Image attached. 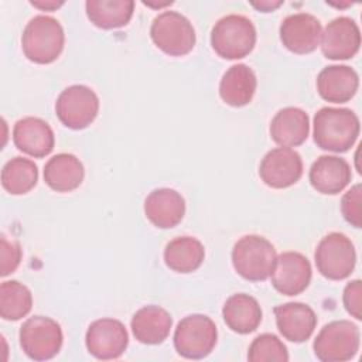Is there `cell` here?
Returning <instances> with one entry per match:
<instances>
[{"instance_id":"cell-1","label":"cell","mask_w":362,"mask_h":362,"mask_svg":"<svg viewBox=\"0 0 362 362\" xmlns=\"http://www.w3.org/2000/svg\"><path fill=\"white\" fill-rule=\"evenodd\" d=\"M315 144L327 151H348L356 141L361 130L359 117L346 107H321L313 123Z\"/></svg>"},{"instance_id":"cell-2","label":"cell","mask_w":362,"mask_h":362,"mask_svg":"<svg viewBox=\"0 0 362 362\" xmlns=\"http://www.w3.org/2000/svg\"><path fill=\"white\" fill-rule=\"evenodd\" d=\"M65 34L61 23L45 14L33 17L23 30L21 48L24 55L35 64H51L62 52Z\"/></svg>"},{"instance_id":"cell-3","label":"cell","mask_w":362,"mask_h":362,"mask_svg":"<svg viewBox=\"0 0 362 362\" xmlns=\"http://www.w3.org/2000/svg\"><path fill=\"white\" fill-rule=\"evenodd\" d=\"M256 44V28L250 18L242 14L221 17L211 31L214 51L225 59H240L252 52Z\"/></svg>"},{"instance_id":"cell-4","label":"cell","mask_w":362,"mask_h":362,"mask_svg":"<svg viewBox=\"0 0 362 362\" xmlns=\"http://www.w3.org/2000/svg\"><path fill=\"white\" fill-rule=\"evenodd\" d=\"M276 257L272 242L260 235H245L232 249V264L236 273L249 281H263L270 277Z\"/></svg>"},{"instance_id":"cell-5","label":"cell","mask_w":362,"mask_h":362,"mask_svg":"<svg viewBox=\"0 0 362 362\" xmlns=\"http://www.w3.org/2000/svg\"><path fill=\"white\" fill-rule=\"evenodd\" d=\"M150 37L157 48L171 57L187 55L195 45V30L191 21L173 10L163 11L154 17Z\"/></svg>"},{"instance_id":"cell-6","label":"cell","mask_w":362,"mask_h":362,"mask_svg":"<svg viewBox=\"0 0 362 362\" xmlns=\"http://www.w3.org/2000/svg\"><path fill=\"white\" fill-rule=\"evenodd\" d=\"M359 344V328L348 320H337L321 328L313 348L315 356L322 362H344L356 355Z\"/></svg>"},{"instance_id":"cell-7","label":"cell","mask_w":362,"mask_h":362,"mask_svg":"<svg viewBox=\"0 0 362 362\" xmlns=\"http://www.w3.org/2000/svg\"><path fill=\"white\" fill-rule=\"evenodd\" d=\"M218 329L215 322L204 314L184 317L174 331V348L182 358L202 359L216 345Z\"/></svg>"},{"instance_id":"cell-8","label":"cell","mask_w":362,"mask_h":362,"mask_svg":"<svg viewBox=\"0 0 362 362\" xmlns=\"http://www.w3.org/2000/svg\"><path fill=\"white\" fill-rule=\"evenodd\" d=\"M314 259L321 276L328 280H344L355 269L356 252L346 235L331 232L318 242Z\"/></svg>"},{"instance_id":"cell-9","label":"cell","mask_w":362,"mask_h":362,"mask_svg":"<svg viewBox=\"0 0 362 362\" xmlns=\"http://www.w3.org/2000/svg\"><path fill=\"white\" fill-rule=\"evenodd\" d=\"M20 345L24 354L34 361L52 359L62 346L61 325L45 315L25 320L20 328Z\"/></svg>"},{"instance_id":"cell-10","label":"cell","mask_w":362,"mask_h":362,"mask_svg":"<svg viewBox=\"0 0 362 362\" xmlns=\"http://www.w3.org/2000/svg\"><path fill=\"white\" fill-rule=\"evenodd\" d=\"M99 98L86 85H71L64 89L57 102L55 113L59 122L72 130L88 127L98 116Z\"/></svg>"},{"instance_id":"cell-11","label":"cell","mask_w":362,"mask_h":362,"mask_svg":"<svg viewBox=\"0 0 362 362\" xmlns=\"http://www.w3.org/2000/svg\"><path fill=\"white\" fill-rule=\"evenodd\" d=\"M85 344L88 352L96 359L110 361L123 355L129 345V334L122 321L99 318L88 327Z\"/></svg>"},{"instance_id":"cell-12","label":"cell","mask_w":362,"mask_h":362,"mask_svg":"<svg viewBox=\"0 0 362 362\" xmlns=\"http://www.w3.org/2000/svg\"><path fill=\"white\" fill-rule=\"evenodd\" d=\"M259 175L267 187L276 189L288 188L301 178L303 160L290 147L272 148L260 161Z\"/></svg>"},{"instance_id":"cell-13","label":"cell","mask_w":362,"mask_h":362,"mask_svg":"<svg viewBox=\"0 0 362 362\" xmlns=\"http://www.w3.org/2000/svg\"><path fill=\"white\" fill-rule=\"evenodd\" d=\"M321 51L328 59H349L361 47V31L354 18L341 16L331 20L320 40Z\"/></svg>"},{"instance_id":"cell-14","label":"cell","mask_w":362,"mask_h":362,"mask_svg":"<svg viewBox=\"0 0 362 362\" xmlns=\"http://www.w3.org/2000/svg\"><path fill=\"white\" fill-rule=\"evenodd\" d=\"M311 264L308 259L298 252H283L276 257L270 274L273 287L284 296H297L303 293L311 281Z\"/></svg>"},{"instance_id":"cell-15","label":"cell","mask_w":362,"mask_h":362,"mask_svg":"<svg viewBox=\"0 0 362 362\" xmlns=\"http://www.w3.org/2000/svg\"><path fill=\"white\" fill-rule=\"evenodd\" d=\"M321 23L310 13H294L280 24V40L294 54H310L321 40Z\"/></svg>"},{"instance_id":"cell-16","label":"cell","mask_w":362,"mask_h":362,"mask_svg":"<svg viewBox=\"0 0 362 362\" xmlns=\"http://www.w3.org/2000/svg\"><path fill=\"white\" fill-rule=\"evenodd\" d=\"M13 141L20 151L41 158L52 151L55 136L45 120L27 116L16 122L13 127Z\"/></svg>"},{"instance_id":"cell-17","label":"cell","mask_w":362,"mask_h":362,"mask_svg":"<svg viewBox=\"0 0 362 362\" xmlns=\"http://www.w3.org/2000/svg\"><path fill=\"white\" fill-rule=\"evenodd\" d=\"M276 325L279 332L291 342L307 341L317 325V315L314 310L298 301H290L274 307Z\"/></svg>"},{"instance_id":"cell-18","label":"cell","mask_w":362,"mask_h":362,"mask_svg":"<svg viewBox=\"0 0 362 362\" xmlns=\"http://www.w3.org/2000/svg\"><path fill=\"white\" fill-rule=\"evenodd\" d=\"M308 178L315 191L325 195H337L349 184L352 171L345 158L321 156L313 163Z\"/></svg>"},{"instance_id":"cell-19","label":"cell","mask_w":362,"mask_h":362,"mask_svg":"<svg viewBox=\"0 0 362 362\" xmlns=\"http://www.w3.org/2000/svg\"><path fill=\"white\" fill-rule=\"evenodd\" d=\"M144 214L154 226L170 229L182 221L185 201L182 195L173 188H157L147 195Z\"/></svg>"},{"instance_id":"cell-20","label":"cell","mask_w":362,"mask_h":362,"mask_svg":"<svg viewBox=\"0 0 362 362\" xmlns=\"http://www.w3.org/2000/svg\"><path fill=\"white\" fill-rule=\"evenodd\" d=\"M359 86L356 71L348 65L325 66L317 76V90L320 96L332 103L351 100Z\"/></svg>"},{"instance_id":"cell-21","label":"cell","mask_w":362,"mask_h":362,"mask_svg":"<svg viewBox=\"0 0 362 362\" xmlns=\"http://www.w3.org/2000/svg\"><path fill=\"white\" fill-rule=\"evenodd\" d=\"M310 133L308 115L294 106L280 109L270 122V136L280 147L303 144Z\"/></svg>"},{"instance_id":"cell-22","label":"cell","mask_w":362,"mask_h":362,"mask_svg":"<svg viewBox=\"0 0 362 362\" xmlns=\"http://www.w3.org/2000/svg\"><path fill=\"white\" fill-rule=\"evenodd\" d=\"M173 318L167 310L158 305H146L132 317L134 338L146 345L161 344L170 334Z\"/></svg>"},{"instance_id":"cell-23","label":"cell","mask_w":362,"mask_h":362,"mask_svg":"<svg viewBox=\"0 0 362 362\" xmlns=\"http://www.w3.org/2000/svg\"><path fill=\"white\" fill-rule=\"evenodd\" d=\"M85 170L81 160L69 153L52 156L44 165V181L57 192L76 189L83 181Z\"/></svg>"},{"instance_id":"cell-24","label":"cell","mask_w":362,"mask_h":362,"mask_svg":"<svg viewBox=\"0 0 362 362\" xmlns=\"http://www.w3.org/2000/svg\"><path fill=\"white\" fill-rule=\"evenodd\" d=\"M256 86L257 79L253 69L246 64H235L222 75L219 96L226 105L240 107L253 99Z\"/></svg>"},{"instance_id":"cell-25","label":"cell","mask_w":362,"mask_h":362,"mask_svg":"<svg viewBox=\"0 0 362 362\" xmlns=\"http://www.w3.org/2000/svg\"><path fill=\"white\" fill-rule=\"evenodd\" d=\"M262 308L257 300L249 294L230 296L222 308V317L228 328L238 334H250L262 322Z\"/></svg>"},{"instance_id":"cell-26","label":"cell","mask_w":362,"mask_h":362,"mask_svg":"<svg viewBox=\"0 0 362 362\" xmlns=\"http://www.w3.org/2000/svg\"><path fill=\"white\" fill-rule=\"evenodd\" d=\"M205 249L201 240L192 236H178L170 240L164 249L165 264L177 273L195 272L204 262Z\"/></svg>"},{"instance_id":"cell-27","label":"cell","mask_w":362,"mask_h":362,"mask_svg":"<svg viewBox=\"0 0 362 362\" xmlns=\"http://www.w3.org/2000/svg\"><path fill=\"white\" fill-rule=\"evenodd\" d=\"M86 16L90 23L103 30L124 27L133 17V0H88Z\"/></svg>"},{"instance_id":"cell-28","label":"cell","mask_w":362,"mask_h":362,"mask_svg":"<svg viewBox=\"0 0 362 362\" xmlns=\"http://www.w3.org/2000/svg\"><path fill=\"white\" fill-rule=\"evenodd\" d=\"M38 181L37 164L25 157H14L8 160L1 170V185L11 195H23L30 192Z\"/></svg>"},{"instance_id":"cell-29","label":"cell","mask_w":362,"mask_h":362,"mask_svg":"<svg viewBox=\"0 0 362 362\" xmlns=\"http://www.w3.org/2000/svg\"><path fill=\"white\" fill-rule=\"evenodd\" d=\"M33 307V294L27 286L17 280H6L0 284V315L7 321L25 317Z\"/></svg>"},{"instance_id":"cell-30","label":"cell","mask_w":362,"mask_h":362,"mask_svg":"<svg viewBox=\"0 0 362 362\" xmlns=\"http://www.w3.org/2000/svg\"><path fill=\"white\" fill-rule=\"evenodd\" d=\"M247 359L250 362H287L288 352L279 337L266 332L252 341Z\"/></svg>"},{"instance_id":"cell-31","label":"cell","mask_w":362,"mask_h":362,"mask_svg":"<svg viewBox=\"0 0 362 362\" xmlns=\"http://www.w3.org/2000/svg\"><path fill=\"white\" fill-rule=\"evenodd\" d=\"M362 185L355 184L348 189L342 199H341V212L348 223H351L354 228L361 229L362 228Z\"/></svg>"},{"instance_id":"cell-32","label":"cell","mask_w":362,"mask_h":362,"mask_svg":"<svg viewBox=\"0 0 362 362\" xmlns=\"http://www.w3.org/2000/svg\"><path fill=\"white\" fill-rule=\"evenodd\" d=\"M21 247L16 240H8L7 236L0 238V274L3 277L13 273L21 262Z\"/></svg>"},{"instance_id":"cell-33","label":"cell","mask_w":362,"mask_h":362,"mask_svg":"<svg viewBox=\"0 0 362 362\" xmlns=\"http://www.w3.org/2000/svg\"><path fill=\"white\" fill-rule=\"evenodd\" d=\"M342 301L345 305V310L355 317L356 320H362V281L361 280H352L349 281L342 294Z\"/></svg>"},{"instance_id":"cell-34","label":"cell","mask_w":362,"mask_h":362,"mask_svg":"<svg viewBox=\"0 0 362 362\" xmlns=\"http://www.w3.org/2000/svg\"><path fill=\"white\" fill-rule=\"evenodd\" d=\"M31 6L40 8V10H45V11H52V10H57L58 7H61L64 4L62 0H31L30 1Z\"/></svg>"},{"instance_id":"cell-35","label":"cell","mask_w":362,"mask_h":362,"mask_svg":"<svg viewBox=\"0 0 362 362\" xmlns=\"http://www.w3.org/2000/svg\"><path fill=\"white\" fill-rule=\"evenodd\" d=\"M250 4L263 13H269V11H273L277 7H280L283 4V1L281 0H260V1H252Z\"/></svg>"},{"instance_id":"cell-36","label":"cell","mask_w":362,"mask_h":362,"mask_svg":"<svg viewBox=\"0 0 362 362\" xmlns=\"http://www.w3.org/2000/svg\"><path fill=\"white\" fill-rule=\"evenodd\" d=\"M143 4L148 6V7H154V8H160V7H165V6H170L173 4V1H164V3H151V1H143Z\"/></svg>"}]
</instances>
